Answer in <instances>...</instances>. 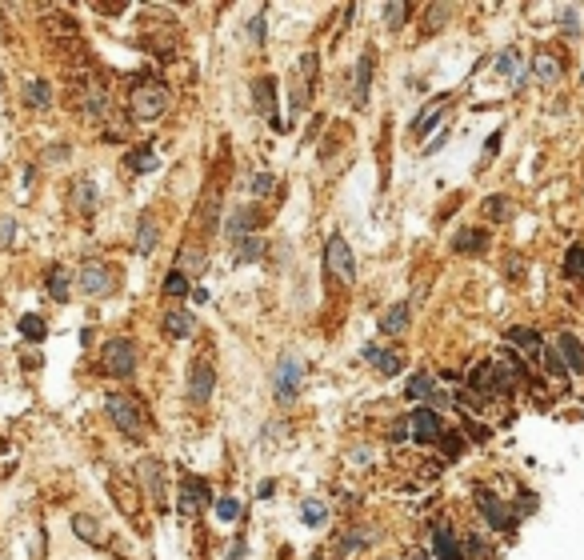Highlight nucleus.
<instances>
[{
  "label": "nucleus",
  "instance_id": "nucleus-1",
  "mask_svg": "<svg viewBox=\"0 0 584 560\" xmlns=\"http://www.w3.org/2000/svg\"><path fill=\"white\" fill-rule=\"evenodd\" d=\"M104 412H108V421L120 428L125 436H132V440H140L144 436V409H140V400L125 397V392H112L108 400H104Z\"/></svg>",
  "mask_w": 584,
  "mask_h": 560
},
{
  "label": "nucleus",
  "instance_id": "nucleus-2",
  "mask_svg": "<svg viewBox=\"0 0 584 560\" xmlns=\"http://www.w3.org/2000/svg\"><path fill=\"white\" fill-rule=\"evenodd\" d=\"M516 380H521V368H512V364H500V361H485L480 368L473 373V388L480 392V397H504V392H512L516 388Z\"/></svg>",
  "mask_w": 584,
  "mask_h": 560
},
{
  "label": "nucleus",
  "instance_id": "nucleus-3",
  "mask_svg": "<svg viewBox=\"0 0 584 560\" xmlns=\"http://www.w3.org/2000/svg\"><path fill=\"white\" fill-rule=\"evenodd\" d=\"M300 380H304V361H300L297 352H285L280 361H276V368H273V392H276V400H292L300 392Z\"/></svg>",
  "mask_w": 584,
  "mask_h": 560
},
{
  "label": "nucleus",
  "instance_id": "nucleus-4",
  "mask_svg": "<svg viewBox=\"0 0 584 560\" xmlns=\"http://www.w3.org/2000/svg\"><path fill=\"white\" fill-rule=\"evenodd\" d=\"M100 364H104V373L108 376H132L137 373V344L132 340H125V336H116V340H108L104 344V352H100Z\"/></svg>",
  "mask_w": 584,
  "mask_h": 560
},
{
  "label": "nucleus",
  "instance_id": "nucleus-5",
  "mask_svg": "<svg viewBox=\"0 0 584 560\" xmlns=\"http://www.w3.org/2000/svg\"><path fill=\"white\" fill-rule=\"evenodd\" d=\"M324 261H328V273L340 280V285H356V256L348 249L344 237H328L324 244Z\"/></svg>",
  "mask_w": 584,
  "mask_h": 560
},
{
  "label": "nucleus",
  "instance_id": "nucleus-6",
  "mask_svg": "<svg viewBox=\"0 0 584 560\" xmlns=\"http://www.w3.org/2000/svg\"><path fill=\"white\" fill-rule=\"evenodd\" d=\"M168 108V88L161 80H149V85H140L132 92V112H137V120H156L161 112Z\"/></svg>",
  "mask_w": 584,
  "mask_h": 560
},
{
  "label": "nucleus",
  "instance_id": "nucleus-7",
  "mask_svg": "<svg viewBox=\"0 0 584 560\" xmlns=\"http://www.w3.org/2000/svg\"><path fill=\"white\" fill-rule=\"evenodd\" d=\"M212 392H216V368L209 361H192V368H188V400L192 404H209Z\"/></svg>",
  "mask_w": 584,
  "mask_h": 560
},
{
  "label": "nucleus",
  "instance_id": "nucleus-8",
  "mask_svg": "<svg viewBox=\"0 0 584 560\" xmlns=\"http://www.w3.org/2000/svg\"><path fill=\"white\" fill-rule=\"evenodd\" d=\"M76 285H80V292H85V297L100 300V297H108V292H112V273L100 261H88L85 268H80V276H76Z\"/></svg>",
  "mask_w": 584,
  "mask_h": 560
},
{
  "label": "nucleus",
  "instance_id": "nucleus-9",
  "mask_svg": "<svg viewBox=\"0 0 584 560\" xmlns=\"http://www.w3.org/2000/svg\"><path fill=\"white\" fill-rule=\"evenodd\" d=\"M476 509H480V516H485L497 533H509V528H512V512L504 509V500L492 497L488 488H476Z\"/></svg>",
  "mask_w": 584,
  "mask_h": 560
},
{
  "label": "nucleus",
  "instance_id": "nucleus-10",
  "mask_svg": "<svg viewBox=\"0 0 584 560\" xmlns=\"http://www.w3.org/2000/svg\"><path fill=\"white\" fill-rule=\"evenodd\" d=\"M409 433L416 444H433V440H440V416H436V409H416L409 412Z\"/></svg>",
  "mask_w": 584,
  "mask_h": 560
},
{
  "label": "nucleus",
  "instance_id": "nucleus-11",
  "mask_svg": "<svg viewBox=\"0 0 584 560\" xmlns=\"http://www.w3.org/2000/svg\"><path fill=\"white\" fill-rule=\"evenodd\" d=\"M252 100H256V108H261L264 116H273V128H285L280 125V116H276V80L273 76L252 80Z\"/></svg>",
  "mask_w": 584,
  "mask_h": 560
},
{
  "label": "nucleus",
  "instance_id": "nucleus-12",
  "mask_svg": "<svg viewBox=\"0 0 584 560\" xmlns=\"http://www.w3.org/2000/svg\"><path fill=\"white\" fill-rule=\"evenodd\" d=\"M209 500H212V492H209V485H204V480L188 476L185 485H180V512H200V509H209Z\"/></svg>",
  "mask_w": 584,
  "mask_h": 560
},
{
  "label": "nucleus",
  "instance_id": "nucleus-13",
  "mask_svg": "<svg viewBox=\"0 0 584 560\" xmlns=\"http://www.w3.org/2000/svg\"><path fill=\"white\" fill-rule=\"evenodd\" d=\"M361 356H364V361H373V364H376V368H380L385 376L404 373V356H400V352L380 349V344H364V349H361Z\"/></svg>",
  "mask_w": 584,
  "mask_h": 560
},
{
  "label": "nucleus",
  "instance_id": "nucleus-14",
  "mask_svg": "<svg viewBox=\"0 0 584 560\" xmlns=\"http://www.w3.org/2000/svg\"><path fill=\"white\" fill-rule=\"evenodd\" d=\"M137 473H140V480H144V488L152 492V500H156V504L164 509V464L149 456V461L137 464Z\"/></svg>",
  "mask_w": 584,
  "mask_h": 560
},
{
  "label": "nucleus",
  "instance_id": "nucleus-15",
  "mask_svg": "<svg viewBox=\"0 0 584 560\" xmlns=\"http://www.w3.org/2000/svg\"><path fill=\"white\" fill-rule=\"evenodd\" d=\"M557 352H560V361H564V368H569V373H584V344L572 332H560L557 336Z\"/></svg>",
  "mask_w": 584,
  "mask_h": 560
},
{
  "label": "nucleus",
  "instance_id": "nucleus-16",
  "mask_svg": "<svg viewBox=\"0 0 584 560\" xmlns=\"http://www.w3.org/2000/svg\"><path fill=\"white\" fill-rule=\"evenodd\" d=\"M452 249L468 252V256H480V252H488V232L485 228H460L452 237Z\"/></svg>",
  "mask_w": 584,
  "mask_h": 560
},
{
  "label": "nucleus",
  "instance_id": "nucleus-17",
  "mask_svg": "<svg viewBox=\"0 0 584 560\" xmlns=\"http://www.w3.org/2000/svg\"><path fill=\"white\" fill-rule=\"evenodd\" d=\"M509 340L516 344V352L533 356V361L545 352V340H540V332H536V328H521V324H516V328H509Z\"/></svg>",
  "mask_w": 584,
  "mask_h": 560
},
{
  "label": "nucleus",
  "instance_id": "nucleus-18",
  "mask_svg": "<svg viewBox=\"0 0 584 560\" xmlns=\"http://www.w3.org/2000/svg\"><path fill=\"white\" fill-rule=\"evenodd\" d=\"M156 240H161V228H156V216L152 212H144L137 224V252L140 256H152L156 252Z\"/></svg>",
  "mask_w": 584,
  "mask_h": 560
},
{
  "label": "nucleus",
  "instance_id": "nucleus-19",
  "mask_svg": "<svg viewBox=\"0 0 584 560\" xmlns=\"http://www.w3.org/2000/svg\"><path fill=\"white\" fill-rule=\"evenodd\" d=\"M192 328H197V321H192V312H185V309H173V312H164V332L173 336V340H185V336H192Z\"/></svg>",
  "mask_w": 584,
  "mask_h": 560
},
{
  "label": "nucleus",
  "instance_id": "nucleus-20",
  "mask_svg": "<svg viewBox=\"0 0 584 560\" xmlns=\"http://www.w3.org/2000/svg\"><path fill=\"white\" fill-rule=\"evenodd\" d=\"M368 85H373V52H364L361 64H356V85H352V104H364L368 100Z\"/></svg>",
  "mask_w": 584,
  "mask_h": 560
},
{
  "label": "nucleus",
  "instance_id": "nucleus-21",
  "mask_svg": "<svg viewBox=\"0 0 584 560\" xmlns=\"http://www.w3.org/2000/svg\"><path fill=\"white\" fill-rule=\"evenodd\" d=\"M497 73H504L512 80V88H521L524 85V61H521V52H500L497 56Z\"/></svg>",
  "mask_w": 584,
  "mask_h": 560
},
{
  "label": "nucleus",
  "instance_id": "nucleus-22",
  "mask_svg": "<svg viewBox=\"0 0 584 560\" xmlns=\"http://www.w3.org/2000/svg\"><path fill=\"white\" fill-rule=\"evenodd\" d=\"M261 252H264V240H261V237H240L237 244H232V264H252V261H261Z\"/></svg>",
  "mask_w": 584,
  "mask_h": 560
},
{
  "label": "nucleus",
  "instance_id": "nucleus-23",
  "mask_svg": "<svg viewBox=\"0 0 584 560\" xmlns=\"http://www.w3.org/2000/svg\"><path fill=\"white\" fill-rule=\"evenodd\" d=\"M433 552H436L440 560H468L464 552H460L456 536L448 533V528H436V536H433Z\"/></svg>",
  "mask_w": 584,
  "mask_h": 560
},
{
  "label": "nucleus",
  "instance_id": "nucleus-24",
  "mask_svg": "<svg viewBox=\"0 0 584 560\" xmlns=\"http://www.w3.org/2000/svg\"><path fill=\"white\" fill-rule=\"evenodd\" d=\"M409 328V304H392V309L380 316V332L385 336H400Z\"/></svg>",
  "mask_w": 584,
  "mask_h": 560
},
{
  "label": "nucleus",
  "instance_id": "nucleus-25",
  "mask_svg": "<svg viewBox=\"0 0 584 560\" xmlns=\"http://www.w3.org/2000/svg\"><path fill=\"white\" fill-rule=\"evenodd\" d=\"M252 228H256V212H252V209H237L232 216H228V237H232V240L249 237Z\"/></svg>",
  "mask_w": 584,
  "mask_h": 560
},
{
  "label": "nucleus",
  "instance_id": "nucleus-26",
  "mask_svg": "<svg viewBox=\"0 0 584 560\" xmlns=\"http://www.w3.org/2000/svg\"><path fill=\"white\" fill-rule=\"evenodd\" d=\"M73 533L80 536V540H88V545H97V540H100L97 516H88V512H76V516H73Z\"/></svg>",
  "mask_w": 584,
  "mask_h": 560
},
{
  "label": "nucleus",
  "instance_id": "nucleus-27",
  "mask_svg": "<svg viewBox=\"0 0 584 560\" xmlns=\"http://www.w3.org/2000/svg\"><path fill=\"white\" fill-rule=\"evenodd\" d=\"M25 100L32 104V108H49V104H52L49 80H28V85H25Z\"/></svg>",
  "mask_w": 584,
  "mask_h": 560
},
{
  "label": "nucleus",
  "instance_id": "nucleus-28",
  "mask_svg": "<svg viewBox=\"0 0 584 560\" xmlns=\"http://www.w3.org/2000/svg\"><path fill=\"white\" fill-rule=\"evenodd\" d=\"M533 76L540 80V85H552V80L560 76V61H552L548 52H540V56L533 61Z\"/></svg>",
  "mask_w": 584,
  "mask_h": 560
},
{
  "label": "nucleus",
  "instance_id": "nucleus-29",
  "mask_svg": "<svg viewBox=\"0 0 584 560\" xmlns=\"http://www.w3.org/2000/svg\"><path fill=\"white\" fill-rule=\"evenodd\" d=\"M409 397L412 400H436V380L428 373H416L409 380Z\"/></svg>",
  "mask_w": 584,
  "mask_h": 560
},
{
  "label": "nucleus",
  "instance_id": "nucleus-30",
  "mask_svg": "<svg viewBox=\"0 0 584 560\" xmlns=\"http://www.w3.org/2000/svg\"><path fill=\"white\" fill-rule=\"evenodd\" d=\"M564 276L569 280H584V244H572L564 252Z\"/></svg>",
  "mask_w": 584,
  "mask_h": 560
},
{
  "label": "nucleus",
  "instance_id": "nucleus-31",
  "mask_svg": "<svg viewBox=\"0 0 584 560\" xmlns=\"http://www.w3.org/2000/svg\"><path fill=\"white\" fill-rule=\"evenodd\" d=\"M49 297L61 300V304L73 297V288H68V273H64V268H52V273H49Z\"/></svg>",
  "mask_w": 584,
  "mask_h": 560
},
{
  "label": "nucleus",
  "instance_id": "nucleus-32",
  "mask_svg": "<svg viewBox=\"0 0 584 560\" xmlns=\"http://www.w3.org/2000/svg\"><path fill=\"white\" fill-rule=\"evenodd\" d=\"M300 521L309 524V528H321L328 521V509H324L321 500H304V509H300Z\"/></svg>",
  "mask_w": 584,
  "mask_h": 560
},
{
  "label": "nucleus",
  "instance_id": "nucleus-33",
  "mask_svg": "<svg viewBox=\"0 0 584 560\" xmlns=\"http://www.w3.org/2000/svg\"><path fill=\"white\" fill-rule=\"evenodd\" d=\"M164 292H168V297H188L192 285H188V276L180 273V268H173V273L164 276Z\"/></svg>",
  "mask_w": 584,
  "mask_h": 560
},
{
  "label": "nucleus",
  "instance_id": "nucleus-34",
  "mask_svg": "<svg viewBox=\"0 0 584 560\" xmlns=\"http://www.w3.org/2000/svg\"><path fill=\"white\" fill-rule=\"evenodd\" d=\"M540 356H545V368L557 376V385H569V368H564V361H560V352L557 349H545Z\"/></svg>",
  "mask_w": 584,
  "mask_h": 560
},
{
  "label": "nucleus",
  "instance_id": "nucleus-35",
  "mask_svg": "<svg viewBox=\"0 0 584 560\" xmlns=\"http://www.w3.org/2000/svg\"><path fill=\"white\" fill-rule=\"evenodd\" d=\"M557 25H560V32H564V37H580V13H576V8H560Z\"/></svg>",
  "mask_w": 584,
  "mask_h": 560
},
{
  "label": "nucleus",
  "instance_id": "nucleus-36",
  "mask_svg": "<svg viewBox=\"0 0 584 560\" xmlns=\"http://www.w3.org/2000/svg\"><path fill=\"white\" fill-rule=\"evenodd\" d=\"M76 209L80 212L97 209V185H92V180H80V185H76Z\"/></svg>",
  "mask_w": 584,
  "mask_h": 560
},
{
  "label": "nucleus",
  "instance_id": "nucleus-37",
  "mask_svg": "<svg viewBox=\"0 0 584 560\" xmlns=\"http://www.w3.org/2000/svg\"><path fill=\"white\" fill-rule=\"evenodd\" d=\"M380 13H385V25L392 28V32H397V28L404 25V20H409V13H412V8H409V4H385Z\"/></svg>",
  "mask_w": 584,
  "mask_h": 560
},
{
  "label": "nucleus",
  "instance_id": "nucleus-38",
  "mask_svg": "<svg viewBox=\"0 0 584 560\" xmlns=\"http://www.w3.org/2000/svg\"><path fill=\"white\" fill-rule=\"evenodd\" d=\"M128 164H132L137 173H152V168H156L161 161H156V152H152V149H137L132 156H128Z\"/></svg>",
  "mask_w": 584,
  "mask_h": 560
},
{
  "label": "nucleus",
  "instance_id": "nucleus-39",
  "mask_svg": "<svg viewBox=\"0 0 584 560\" xmlns=\"http://www.w3.org/2000/svg\"><path fill=\"white\" fill-rule=\"evenodd\" d=\"M180 273H200L204 268V252H197V249H185L180 252V264H176Z\"/></svg>",
  "mask_w": 584,
  "mask_h": 560
},
{
  "label": "nucleus",
  "instance_id": "nucleus-40",
  "mask_svg": "<svg viewBox=\"0 0 584 560\" xmlns=\"http://www.w3.org/2000/svg\"><path fill=\"white\" fill-rule=\"evenodd\" d=\"M240 512H244V509H240L237 497H220V500H216V516H220V521H237Z\"/></svg>",
  "mask_w": 584,
  "mask_h": 560
},
{
  "label": "nucleus",
  "instance_id": "nucleus-41",
  "mask_svg": "<svg viewBox=\"0 0 584 560\" xmlns=\"http://www.w3.org/2000/svg\"><path fill=\"white\" fill-rule=\"evenodd\" d=\"M20 332H25L28 340H44V332H49V328H44V321H40V316H25V321H20Z\"/></svg>",
  "mask_w": 584,
  "mask_h": 560
},
{
  "label": "nucleus",
  "instance_id": "nucleus-42",
  "mask_svg": "<svg viewBox=\"0 0 584 560\" xmlns=\"http://www.w3.org/2000/svg\"><path fill=\"white\" fill-rule=\"evenodd\" d=\"M273 173H256L252 176V192H256V197H268V192H273Z\"/></svg>",
  "mask_w": 584,
  "mask_h": 560
},
{
  "label": "nucleus",
  "instance_id": "nucleus-43",
  "mask_svg": "<svg viewBox=\"0 0 584 560\" xmlns=\"http://www.w3.org/2000/svg\"><path fill=\"white\" fill-rule=\"evenodd\" d=\"M13 237H16V220L13 216H0V249H8Z\"/></svg>",
  "mask_w": 584,
  "mask_h": 560
},
{
  "label": "nucleus",
  "instance_id": "nucleus-44",
  "mask_svg": "<svg viewBox=\"0 0 584 560\" xmlns=\"http://www.w3.org/2000/svg\"><path fill=\"white\" fill-rule=\"evenodd\" d=\"M440 444H445V456H456L460 448H464V436H456V433H440Z\"/></svg>",
  "mask_w": 584,
  "mask_h": 560
},
{
  "label": "nucleus",
  "instance_id": "nucleus-45",
  "mask_svg": "<svg viewBox=\"0 0 584 560\" xmlns=\"http://www.w3.org/2000/svg\"><path fill=\"white\" fill-rule=\"evenodd\" d=\"M509 212V200L497 197V200H485V216H504Z\"/></svg>",
  "mask_w": 584,
  "mask_h": 560
},
{
  "label": "nucleus",
  "instance_id": "nucleus-46",
  "mask_svg": "<svg viewBox=\"0 0 584 560\" xmlns=\"http://www.w3.org/2000/svg\"><path fill=\"white\" fill-rule=\"evenodd\" d=\"M361 545H368V540H364V533H348L344 545H340V552H356Z\"/></svg>",
  "mask_w": 584,
  "mask_h": 560
},
{
  "label": "nucleus",
  "instance_id": "nucleus-47",
  "mask_svg": "<svg viewBox=\"0 0 584 560\" xmlns=\"http://www.w3.org/2000/svg\"><path fill=\"white\" fill-rule=\"evenodd\" d=\"M516 512H521V516H533V512H536V497H533V492L516 500Z\"/></svg>",
  "mask_w": 584,
  "mask_h": 560
},
{
  "label": "nucleus",
  "instance_id": "nucleus-48",
  "mask_svg": "<svg viewBox=\"0 0 584 560\" xmlns=\"http://www.w3.org/2000/svg\"><path fill=\"white\" fill-rule=\"evenodd\" d=\"M249 37L256 40V44H264V16H256V20L249 25Z\"/></svg>",
  "mask_w": 584,
  "mask_h": 560
},
{
  "label": "nucleus",
  "instance_id": "nucleus-49",
  "mask_svg": "<svg viewBox=\"0 0 584 560\" xmlns=\"http://www.w3.org/2000/svg\"><path fill=\"white\" fill-rule=\"evenodd\" d=\"M497 149H500V132H497V137H488V144H485V161H492V156H497Z\"/></svg>",
  "mask_w": 584,
  "mask_h": 560
},
{
  "label": "nucleus",
  "instance_id": "nucleus-50",
  "mask_svg": "<svg viewBox=\"0 0 584 560\" xmlns=\"http://www.w3.org/2000/svg\"><path fill=\"white\" fill-rule=\"evenodd\" d=\"M404 436H409V416H404V421L392 428V440H404Z\"/></svg>",
  "mask_w": 584,
  "mask_h": 560
},
{
  "label": "nucleus",
  "instance_id": "nucleus-51",
  "mask_svg": "<svg viewBox=\"0 0 584 560\" xmlns=\"http://www.w3.org/2000/svg\"><path fill=\"white\" fill-rule=\"evenodd\" d=\"M228 560H244V540H237V545L228 548Z\"/></svg>",
  "mask_w": 584,
  "mask_h": 560
},
{
  "label": "nucleus",
  "instance_id": "nucleus-52",
  "mask_svg": "<svg viewBox=\"0 0 584 560\" xmlns=\"http://www.w3.org/2000/svg\"><path fill=\"white\" fill-rule=\"evenodd\" d=\"M412 560H428V556H424V552H416V556H412Z\"/></svg>",
  "mask_w": 584,
  "mask_h": 560
},
{
  "label": "nucleus",
  "instance_id": "nucleus-53",
  "mask_svg": "<svg viewBox=\"0 0 584 560\" xmlns=\"http://www.w3.org/2000/svg\"><path fill=\"white\" fill-rule=\"evenodd\" d=\"M312 560H324V556H321V552H316V556H312Z\"/></svg>",
  "mask_w": 584,
  "mask_h": 560
},
{
  "label": "nucleus",
  "instance_id": "nucleus-54",
  "mask_svg": "<svg viewBox=\"0 0 584 560\" xmlns=\"http://www.w3.org/2000/svg\"><path fill=\"white\" fill-rule=\"evenodd\" d=\"M580 80H584V68H580Z\"/></svg>",
  "mask_w": 584,
  "mask_h": 560
}]
</instances>
